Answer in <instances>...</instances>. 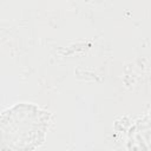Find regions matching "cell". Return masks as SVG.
Listing matches in <instances>:
<instances>
[{
  "label": "cell",
  "mask_w": 151,
  "mask_h": 151,
  "mask_svg": "<svg viewBox=\"0 0 151 151\" xmlns=\"http://www.w3.org/2000/svg\"><path fill=\"white\" fill-rule=\"evenodd\" d=\"M47 127L46 111L29 103L15 104L1 114V151H34L44 143Z\"/></svg>",
  "instance_id": "cell-1"
}]
</instances>
